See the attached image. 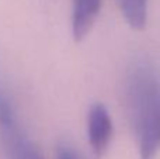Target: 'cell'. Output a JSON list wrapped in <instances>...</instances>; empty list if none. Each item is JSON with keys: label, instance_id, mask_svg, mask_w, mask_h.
I'll return each mask as SVG.
<instances>
[{"label": "cell", "instance_id": "5b68a950", "mask_svg": "<svg viewBox=\"0 0 160 159\" xmlns=\"http://www.w3.org/2000/svg\"><path fill=\"white\" fill-rule=\"evenodd\" d=\"M127 24L132 30L142 31L148 24V0H117Z\"/></svg>", "mask_w": 160, "mask_h": 159}, {"label": "cell", "instance_id": "8992f818", "mask_svg": "<svg viewBox=\"0 0 160 159\" xmlns=\"http://www.w3.org/2000/svg\"><path fill=\"white\" fill-rule=\"evenodd\" d=\"M58 159H82V158H80L72 148L62 145V146H59V149H58Z\"/></svg>", "mask_w": 160, "mask_h": 159}, {"label": "cell", "instance_id": "7a4b0ae2", "mask_svg": "<svg viewBox=\"0 0 160 159\" xmlns=\"http://www.w3.org/2000/svg\"><path fill=\"white\" fill-rule=\"evenodd\" d=\"M0 149L4 159H45L18 124L8 95L0 89Z\"/></svg>", "mask_w": 160, "mask_h": 159}, {"label": "cell", "instance_id": "277c9868", "mask_svg": "<svg viewBox=\"0 0 160 159\" xmlns=\"http://www.w3.org/2000/svg\"><path fill=\"white\" fill-rule=\"evenodd\" d=\"M101 10V0H73L72 35L75 41H83L96 23Z\"/></svg>", "mask_w": 160, "mask_h": 159}, {"label": "cell", "instance_id": "3957f363", "mask_svg": "<svg viewBox=\"0 0 160 159\" xmlns=\"http://www.w3.org/2000/svg\"><path fill=\"white\" fill-rule=\"evenodd\" d=\"M88 144L96 156H102L107 152L114 135L112 120L108 109L102 103H93L87 114Z\"/></svg>", "mask_w": 160, "mask_h": 159}, {"label": "cell", "instance_id": "6da1fadb", "mask_svg": "<svg viewBox=\"0 0 160 159\" xmlns=\"http://www.w3.org/2000/svg\"><path fill=\"white\" fill-rule=\"evenodd\" d=\"M127 100L141 159L160 152V76L150 66L138 65L127 80Z\"/></svg>", "mask_w": 160, "mask_h": 159}]
</instances>
